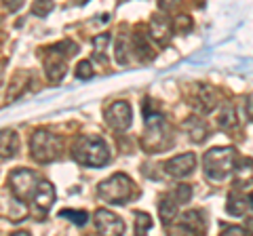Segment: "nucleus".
I'll use <instances>...</instances> for the list:
<instances>
[{"label":"nucleus","mask_w":253,"mask_h":236,"mask_svg":"<svg viewBox=\"0 0 253 236\" xmlns=\"http://www.w3.org/2000/svg\"><path fill=\"white\" fill-rule=\"evenodd\" d=\"M72 158L84 167H104L110 160L108 144L97 135H81L72 146Z\"/></svg>","instance_id":"nucleus-1"},{"label":"nucleus","mask_w":253,"mask_h":236,"mask_svg":"<svg viewBox=\"0 0 253 236\" xmlns=\"http://www.w3.org/2000/svg\"><path fill=\"white\" fill-rule=\"evenodd\" d=\"M144 122H146V135L141 139V146L146 148V152H163L169 146V129L165 124L163 114L152 112L150 110V101L144 104Z\"/></svg>","instance_id":"nucleus-2"},{"label":"nucleus","mask_w":253,"mask_h":236,"mask_svg":"<svg viewBox=\"0 0 253 236\" xmlns=\"http://www.w3.org/2000/svg\"><path fill=\"white\" fill-rule=\"evenodd\" d=\"M205 175L211 182H221L230 173H234L236 167V150L234 148H213L205 154L203 158Z\"/></svg>","instance_id":"nucleus-3"},{"label":"nucleus","mask_w":253,"mask_h":236,"mask_svg":"<svg viewBox=\"0 0 253 236\" xmlns=\"http://www.w3.org/2000/svg\"><path fill=\"white\" fill-rule=\"evenodd\" d=\"M97 194L101 200H106L110 204H125L133 198L135 186H133L131 177H126L125 173H114L112 177H108L99 184Z\"/></svg>","instance_id":"nucleus-4"},{"label":"nucleus","mask_w":253,"mask_h":236,"mask_svg":"<svg viewBox=\"0 0 253 236\" xmlns=\"http://www.w3.org/2000/svg\"><path fill=\"white\" fill-rule=\"evenodd\" d=\"M74 53H78V46L70 40H63L55 46H49V49L44 51V72H46V78H49L51 82H59L63 76H66V59L72 57Z\"/></svg>","instance_id":"nucleus-5"},{"label":"nucleus","mask_w":253,"mask_h":236,"mask_svg":"<svg viewBox=\"0 0 253 236\" xmlns=\"http://www.w3.org/2000/svg\"><path fill=\"white\" fill-rule=\"evenodd\" d=\"M30 152L36 162H53L61 156V139L51 131L38 129L30 139Z\"/></svg>","instance_id":"nucleus-6"},{"label":"nucleus","mask_w":253,"mask_h":236,"mask_svg":"<svg viewBox=\"0 0 253 236\" xmlns=\"http://www.w3.org/2000/svg\"><path fill=\"white\" fill-rule=\"evenodd\" d=\"M38 175L32 169H15L11 175H9V188L13 196L21 202L30 200L32 196H34L36 188H38Z\"/></svg>","instance_id":"nucleus-7"},{"label":"nucleus","mask_w":253,"mask_h":236,"mask_svg":"<svg viewBox=\"0 0 253 236\" xmlns=\"http://www.w3.org/2000/svg\"><path fill=\"white\" fill-rule=\"evenodd\" d=\"M131 120H133V110L126 101H114L106 110V122L114 131H126L131 127Z\"/></svg>","instance_id":"nucleus-8"},{"label":"nucleus","mask_w":253,"mask_h":236,"mask_svg":"<svg viewBox=\"0 0 253 236\" xmlns=\"http://www.w3.org/2000/svg\"><path fill=\"white\" fill-rule=\"evenodd\" d=\"M95 230L99 234H110V236H118L125 232V222L118 215L110 213L108 209H97L95 211Z\"/></svg>","instance_id":"nucleus-9"},{"label":"nucleus","mask_w":253,"mask_h":236,"mask_svg":"<svg viewBox=\"0 0 253 236\" xmlns=\"http://www.w3.org/2000/svg\"><path fill=\"white\" fill-rule=\"evenodd\" d=\"M167 175L181 179V177H188L190 173L196 169V154L192 152H186V154H179V156H173L171 160H167L163 164Z\"/></svg>","instance_id":"nucleus-10"},{"label":"nucleus","mask_w":253,"mask_h":236,"mask_svg":"<svg viewBox=\"0 0 253 236\" xmlns=\"http://www.w3.org/2000/svg\"><path fill=\"white\" fill-rule=\"evenodd\" d=\"M148 34L150 38L156 42V44H161L165 46L169 40H171V36H173V28H171V23L167 17H163V15H154L152 19H150V28H148Z\"/></svg>","instance_id":"nucleus-11"},{"label":"nucleus","mask_w":253,"mask_h":236,"mask_svg":"<svg viewBox=\"0 0 253 236\" xmlns=\"http://www.w3.org/2000/svg\"><path fill=\"white\" fill-rule=\"evenodd\" d=\"M194 104L203 114L213 112V110L219 106V91L215 89V86H211V84H201L199 91H196Z\"/></svg>","instance_id":"nucleus-12"},{"label":"nucleus","mask_w":253,"mask_h":236,"mask_svg":"<svg viewBox=\"0 0 253 236\" xmlns=\"http://www.w3.org/2000/svg\"><path fill=\"white\" fill-rule=\"evenodd\" d=\"M32 200H34L36 209L44 215L46 211L53 207V202H55V188H53V184L46 182V179H41V182H38V188H36L34 196H32Z\"/></svg>","instance_id":"nucleus-13"},{"label":"nucleus","mask_w":253,"mask_h":236,"mask_svg":"<svg viewBox=\"0 0 253 236\" xmlns=\"http://www.w3.org/2000/svg\"><path fill=\"white\" fill-rule=\"evenodd\" d=\"M177 230L186 232V234H203L205 232V217L201 211H188L179 217Z\"/></svg>","instance_id":"nucleus-14"},{"label":"nucleus","mask_w":253,"mask_h":236,"mask_svg":"<svg viewBox=\"0 0 253 236\" xmlns=\"http://www.w3.org/2000/svg\"><path fill=\"white\" fill-rule=\"evenodd\" d=\"M17 148H19L17 133L11 129L0 131V158H13L17 154Z\"/></svg>","instance_id":"nucleus-15"},{"label":"nucleus","mask_w":253,"mask_h":236,"mask_svg":"<svg viewBox=\"0 0 253 236\" xmlns=\"http://www.w3.org/2000/svg\"><path fill=\"white\" fill-rule=\"evenodd\" d=\"M184 129L188 133V137L194 141V144H203L205 139L209 137V131H207V124H205L201 118L196 116H190L188 120L184 122Z\"/></svg>","instance_id":"nucleus-16"},{"label":"nucleus","mask_w":253,"mask_h":236,"mask_svg":"<svg viewBox=\"0 0 253 236\" xmlns=\"http://www.w3.org/2000/svg\"><path fill=\"white\" fill-rule=\"evenodd\" d=\"M177 209H179V202L167 192V194H165L163 198H161V202H158V213H161V219H163L165 226H169L173 219H175Z\"/></svg>","instance_id":"nucleus-17"},{"label":"nucleus","mask_w":253,"mask_h":236,"mask_svg":"<svg viewBox=\"0 0 253 236\" xmlns=\"http://www.w3.org/2000/svg\"><path fill=\"white\" fill-rule=\"evenodd\" d=\"M234 184L236 186L253 184V160L251 158H245L234 167Z\"/></svg>","instance_id":"nucleus-18"},{"label":"nucleus","mask_w":253,"mask_h":236,"mask_svg":"<svg viewBox=\"0 0 253 236\" xmlns=\"http://www.w3.org/2000/svg\"><path fill=\"white\" fill-rule=\"evenodd\" d=\"M217 127L224 129V131H230L236 127V112H234V106L232 104H226L221 108V112L217 116Z\"/></svg>","instance_id":"nucleus-19"},{"label":"nucleus","mask_w":253,"mask_h":236,"mask_svg":"<svg viewBox=\"0 0 253 236\" xmlns=\"http://www.w3.org/2000/svg\"><path fill=\"white\" fill-rule=\"evenodd\" d=\"M133 49H135L139 61H148L152 59V51H150V44H148V38L141 34V32H135L133 34Z\"/></svg>","instance_id":"nucleus-20"},{"label":"nucleus","mask_w":253,"mask_h":236,"mask_svg":"<svg viewBox=\"0 0 253 236\" xmlns=\"http://www.w3.org/2000/svg\"><path fill=\"white\" fill-rule=\"evenodd\" d=\"M247 202H249V198L245 200V196L232 194L230 198H228V202H226V211L230 215H234V217H241L245 213V209H247Z\"/></svg>","instance_id":"nucleus-21"},{"label":"nucleus","mask_w":253,"mask_h":236,"mask_svg":"<svg viewBox=\"0 0 253 236\" xmlns=\"http://www.w3.org/2000/svg\"><path fill=\"white\" fill-rule=\"evenodd\" d=\"M110 40H112V36H110L108 32L104 34H97L93 38V46H95V57L97 59H106V51L110 46Z\"/></svg>","instance_id":"nucleus-22"},{"label":"nucleus","mask_w":253,"mask_h":236,"mask_svg":"<svg viewBox=\"0 0 253 236\" xmlns=\"http://www.w3.org/2000/svg\"><path fill=\"white\" fill-rule=\"evenodd\" d=\"M169 194H171L179 204H186V202L190 200V196H192V188H190L188 184H177Z\"/></svg>","instance_id":"nucleus-23"},{"label":"nucleus","mask_w":253,"mask_h":236,"mask_svg":"<svg viewBox=\"0 0 253 236\" xmlns=\"http://www.w3.org/2000/svg\"><path fill=\"white\" fill-rule=\"evenodd\" d=\"M61 217H68L72 224H76V226H84L86 222H89V215L84 213V211H72V209H63L61 213H59Z\"/></svg>","instance_id":"nucleus-24"},{"label":"nucleus","mask_w":253,"mask_h":236,"mask_svg":"<svg viewBox=\"0 0 253 236\" xmlns=\"http://www.w3.org/2000/svg\"><path fill=\"white\" fill-rule=\"evenodd\" d=\"M150 228H152V219H150V215L137 211L135 213V234H146Z\"/></svg>","instance_id":"nucleus-25"},{"label":"nucleus","mask_w":253,"mask_h":236,"mask_svg":"<svg viewBox=\"0 0 253 236\" xmlns=\"http://www.w3.org/2000/svg\"><path fill=\"white\" fill-rule=\"evenodd\" d=\"M51 11H53L51 0H34V4H32V13L38 15V17H46Z\"/></svg>","instance_id":"nucleus-26"},{"label":"nucleus","mask_w":253,"mask_h":236,"mask_svg":"<svg viewBox=\"0 0 253 236\" xmlns=\"http://www.w3.org/2000/svg\"><path fill=\"white\" fill-rule=\"evenodd\" d=\"M76 78H81V80H89V78H93V64L91 61L84 59L76 66Z\"/></svg>","instance_id":"nucleus-27"},{"label":"nucleus","mask_w":253,"mask_h":236,"mask_svg":"<svg viewBox=\"0 0 253 236\" xmlns=\"http://www.w3.org/2000/svg\"><path fill=\"white\" fill-rule=\"evenodd\" d=\"M126 49H129V44H126V40H125V36H121L116 40V61L118 64H126Z\"/></svg>","instance_id":"nucleus-28"},{"label":"nucleus","mask_w":253,"mask_h":236,"mask_svg":"<svg viewBox=\"0 0 253 236\" xmlns=\"http://www.w3.org/2000/svg\"><path fill=\"white\" fill-rule=\"evenodd\" d=\"M175 26H177V30L181 28L184 32H188V30H190V17H188V15H179V17L175 19Z\"/></svg>","instance_id":"nucleus-29"},{"label":"nucleus","mask_w":253,"mask_h":236,"mask_svg":"<svg viewBox=\"0 0 253 236\" xmlns=\"http://www.w3.org/2000/svg\"><path fill=\"white\" fill-rule=\"evenodd\" d=\"M221 230H224L226 234H247V230L241 226H221Z\"/></svg>","instance_id":"nucleus-30"},{"label":"nucleus","mask_w":253,"mask_h":236,"mask_svg":"<svg viewBox=\"0 0 253 236\" xmlns=\"http://www.w3.org/2000/svg\"><path fill=\"white\" fill-rule=\"evenodd\" d=\"M21 4H23V0H4V6H6V9H9L11 13L17 11Z\"/></svg>","instance_id":"nucleus-31"},{"label":"nucleus","mask_w":253,"mask_h":236,"mask_svg":"<svg viewBox=\"0 0 253 236\" xmlns=\"http://www.w3.org/2000/svg\"><path fill=\"white\" fill-rule=\"evenodd\" d=\"M175 4H177V0H158V6H161V11H171Z\"/></svg>","instance_id":"nucleus-32"},{"label":"nucleus","mask_w":253,"mask_h":236,"mask_svg":"<svg viewBox=\"0 0 253 236\" xmlns=\"http://www.w3.org/2000/svg\"><path fill=\"white\" fill-rule=\"evenodd\" d=\"M247 116H249L251 120H253V95L247 99Z\"/></svg>","instance_id":"nucleus-33"},{"label":"nucleus","mask_w":253,"mask_h":236,"mask_svg":"<svg viewBox=\"0 0 253 236\" xmlns=\"http://www.w3.org/2000/svg\"><path fill=\"white\" fill-rule=\"evenodd\" d=\"M249 204H251V207H253V192L249 194Z\"/></svg>","instance_id":"nucleus-34"}]
</instances>
